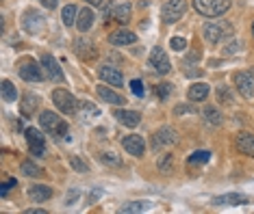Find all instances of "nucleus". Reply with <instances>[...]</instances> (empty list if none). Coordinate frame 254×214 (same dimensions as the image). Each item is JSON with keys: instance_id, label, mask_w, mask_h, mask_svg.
Here are the masks:
<instances>
[{"instance_id": "f257e3e1", "label": "nucleus", "mask_w": 254, "mask_h": 214, "mask_svg": "<svg viewBox=\"0 0 254 214\" xmlns=\"http://www.w3.org/2000/svg\"><path fill=\"white\" fill-rule=\"evenodd\" d=\"M235 35V28L230 22H206L204 26H202V37L206 39L209 43H219L224 37H233Z\"/></svg>"}, {"instance_id": "f03ea898", "label": "nucleus", "mask_w": 254, "mask_h": 214, "mask_svg": "<svg viewBox=\"0 0 254 214\" xmlns=\"http://www.w3.org/2000/svg\"><path fill=\"white\" fill-rule=\"evenodd\" d=\"M39 126L48 132L50 136H63L70 141V136H67V124L63 121L57 113H50V111H44L39 115Z\"/></svg>"}, {"instance_id": "7ed1b4c3", "label": "nucleus", "mask_w": 254, "mask_h": 214, "mask_svg": "<svg viewBox=\"0 0 254 214\" xmlns=\"http://www.w3.org/2000/svg\"><path fill=\"white\" fill-rule=\"evenodd\" d=\"M193 9L204 17H222L230 9V0H193Z\"/></svg>"}, {"instance_id": "20e7f679", "label": "nucleus", "mask_w": 254, "mask_h": 214, "mask_svg": "<svg viewBox=\"0 0 254 214\" xmlns=\"http://www.w3.org/2000/svg\"><path fill=\"white\" fill-rule=\"evenodd\" d=\"M53 102L63 115H74L78 111V106H80V102L65 89H55L53 91Z\"/></svg>"}, {"instance_id": "39448f33", "label": "nucleus", "mask_w": 254, "mask_h": 214, "mask_svg": "<svg viewBox=\"0 0 254 214\" xmlns=\"http://www.w3.org/2000/svg\"><path fill=\"white\" fill-rule=\"evenodd\" d=\"M185 11H187V0H167L161 9V20L165 24H174L185 15Z\"/></svg>"}, {"instance_id": "423d86ee", "label": "nucleus", "mask_w": 254, "mask_h": 214, "mask_svg": "<svg viewBox=\"0 0 254 214\" xmlns=\"http://www.w3.org/2000/svg\"><path fill=\"white\" fill-rule=\"evenodd\" d=\"M22 26H24V31L26 33H31V35H39L44 31V26H46V17L42 15V11H37V9H28L24 17H22Z\"/></svg>"}, {"instance_id": "0eeeda50", "label": "nucleus", "mask_w": 254, "mask_h": 214, "mask_svg": "<svg viewBox=\"0 0 254 214\" xmlns=\"http://www.w3.org/2000/svg\"><path fill=\"white\" fill-rule=\"evenodd\" d=\"M42 65H39L37 61H33V59H26V61H22L20 63V67H18V72H20V78L22 80H26V83H39V80L44 78V72H42Z\"/></svg>"}, {"instance_id": "6e6552de", "label": "nucleus", "mask_w": 254, "mask_h": 214, "mask_svg": "<svg viewBox=\"0 0 254 214\" xmlns=\"http://www.w3.org/2000/svg\"><path fill=\"white\" fill-rule=\"evenodd\" d=\"M235 85H237L239 93L244 95L246 100H254V72L252 69L235 74Z\"/></svg>"}, {"instance_id": "1a4fd4ad", "label": "nucleus", "mask_w": 254, "mask_h": 214, "mask_svg": "<svg viewBox=\"0 0 254 214\" xmlns=\"http://www.w3.org/2000/svg\"><path fill=\"white\" fill-rule=\"evenodd\" d=\"M24 136H26V143H28V149L35 158H42L46 154V138L42 136V132L35 130V128H26L24 130Z\"/></svg>"}, {"instance_id": "9d476101", "label": "nucleus", "mask_w": 254, "mask_h": 214, "mask_svg": "<svg viewBox=\"0 0 254 214\" xmlns=\"http://www.w3.org/2000/svg\"><path fill=\"white\" fill-rule=\"evenodd\" d=\"M150 65H152V69L157 74H161V76L170 74V69H172V63H170V59H167L165 50L159 48V45L152 52H150Z\"/></svg>"}, {"instance_id": "9b49d317", "label": "nucleus", "mask_w": 254, "mask_h": 214, "mask_svg": "<svg viewBox=\"0 0 254 214\" xmlns=\"http://www.w3.org/2000/svg\"><path fill=\"white\" fill-rule=\"evenodd\" d=\"M42 67H44V74L53 80V83H63V80H65L63 69L59 67V63H57L53 54H42Z\"/></svg>"}, {"instance_id": "f8f14e48", "label": "nucleus", "mask_w": 254, "mask_h": 214, "mask_svg": "<svg viewBox=\"0 0 254 214\" xmlns=\"http://www.w3.org/2000/svg\"><path fill=\"white\" fill-rule=\"evenodd\" d=\"M122 145L126 149V154L135 156V158H141V156L146 154V141H143V136H139V134H126L122 138Z\"/></svg>"}, {"instance_id": "ddd939ff", "label": "nucleus", "mask_w": 254, "mask_h": 214, "mask_svg": "<svg viewBox=\"0 0 254 214\" xmlns=\"http://www.w3.org/2000/svg\"><path fill=\"white\" fill-rule=\"evenodd\" d=\"M178 143V132L174 128H161L157 134L152 136V149L157 152L159 147H163V145H176Z\"/></svg>"}, {"instance_id": "4468645a", "label": "nucleus", "mask_w": 254, "mask_h": 214, "mask_svg": "<svg viewBox=\"0 0 254 214\" xmlns=\"http://www.w3.org/2000/svg\"><path fill=\"white\" fill-rule=\"evenodd\" d=\"M98 76L105 80L107 85H111V86H122L124 85L122 72H120L118 67H113V65H102L100 69H98Z\"/></svg>"}, {"instance_id": "2eb2a0df", "label": "nucleus", "mask_w": 254, "mask_h": 214, "mask_svg": "<svg viewBox=\"0 0 254 214\" xmlns=\"http://www.w3.org/2000/svg\"><path fill=\"white\" fill-rule=\"evenodd\" d=\"M248 201H250V199H248L246 195H239V193H226V195H219V197L213 199V206H219V208L228 206V208H233V206H246Z\"/></svg>"}, {"instance_id": "dca6fc26", "label": "nucleus", "mask_w": 254, "mask_h": 214, "mask_svg": "<svg viewBox=\"0 0 254 214\" xmlns=\"http://www.w3.org/2000/svg\"><path fill=\"white\" fill-rule=\"evenodd\" d=\"M235 147L239 149L241 154L254 158V134L252 132H239V134L235 136Z\"/></svg>"}, {"instance_id": "f3484780", "label": "nucleus", "mask_w": 254, "mask_h": 214, "mask_svg": "<svg viewBox=\"0 0 254 214\" xmlns=\"http://www.w3.org/2000/svg\"><path fill=\"white\" fill-rule=\"evenodd\" d=\"M113 117L120 121L122 126H126V128H137L141 121V115L135 113V111H126V108H120V111L113 113Z\"/></svg>"}, {"instance_id": "a211bd4d", "label": "nucleus", "mask_w": 254, "mask_h": 214, "mask_svg": "<svg viewBox=\"0 0 254 214\" xmlns=\"http://www.w3.org/2000/svg\"><path fill=\"white\" fill-rule=\"evenodd\" d=\"M109 42L113 45H132L137 42V35L132 31H126V28H120V31H113L109 35Z\"/></svg>"}, {"instance_id": "6ab92c4d", "label": "nucleus", "mask_w": 254, "mask_h": 214, "mask_svg": "<svg viewBox=\"0 0 254 214\" xmlns=\"http://www.w3.org/2000/svg\"><path fill=\"white\" fill-rule=\"evenodd\" d=\"M28 197H31L35 204H44L53 197V188L46 186V184H35V186L28 188Z\"/></svg>"}, {"instance_id": "aec40b11", "label": "nucleus", "mask_w": 254, "mask_h": 214, "mask_svg": "<svg viewBox=\"0 0 254 214\" xmlns=\"http://www.w3.org/2000/svg\"><path fill=\"white\" fill-rule=\"evenodd\" d=\"M96 93L102 97V102H109V104H113V106H124L126 104V97H122L120 93H115L113 89H109V86H98L96 89Z\"/></svg>"}, {"instance_id": "412c9836", "label": "nucleus", "mask_w": 254, "mask_h": 214, "mask_svg": "<svg viewBox=\"0 0 254 214\" xmlns=\"http://www.w3.org/2000/svg\"><path fill=\"white\" fill-rule=\"evenodd\" d=\"M94 17H96V13L91 11L89 7H83L78 11V17H76V26H78V31L80 33H87L89 28H91V24H94Z\"/></svg>"}, {"instance_id": "4be33fe9", "label": "nucleus", "mask_w": 254, "mask_h": 214, "mask_svg": "<svg viewBox=\"0 0 254 214\" xmlns=\"http://www.w3.org/2000/svg\"><path fill=\"white\" fill-rule=\"evenodd\" d=\"M37 106H39V97L37 95H33V93H24V95H22L20 113L24 115V117H31V115L37 111Z\"/></svg>"}, {"instance_id": "5701e85b", "label": "nucleus", "mask_w": 254, "mask_h": 214, "mask_svg": "<svg viewBox=\"0 0 254 214\" xmlns=\"http://www.w3.org/2000/svg\"><path fill=\"white\" fill-rule=\"evenodd\" d=\"M209 85L206 83H195L189 86V91H187V97L191 102H202V100H206V95H209Z\"/></svg>"}, {"instance_id": "b1692460", "label": "nucleus", "mask_w": 254, "mask_h": 214, "mask_svg": "<svg viewBox=\"0 0 254 214\" xmlns=\"http://www.w3.org/2000/svg\"><path fill=\"white\" fill-rule=\"evenodd\" d=\"M74 50H76V54L80 59H91V56H96L94 43L87 42V39H76V42H74Z\"/></svg>"}, {"instance_id": "393cba45", "label": "nucleus", "mask_w": 254, "mask_h": 214, "mask_svg": "<svg viewBox=\"0 0 254 214\" xmlns=\"http://www.w3.org/2000/svg\"><path fill=\"white\" fill-rule=\"evenodd\" d=\"M130 13H132V4H128V2L120 4V7H113V20L118 22V24H128Z\"/></svg>"}, {"instance_id": "a878e982", "label": "nucleus", "mask_w": 254, "mask_h": 214, "mask_svg": "<svg viewBox=\"0 0 254 214\" xmlns=\"http://www.w3.org/2000/svg\"><path fill=\"white\" fill-rule=\"evenodd\" d=\"M202 117H204V121L209 126H219L224 121V115L219 113V108H215V106H206L204 111H202Z\"/></svg>"}, {"instance_id": "bb28decb", "label": "nucleus", "mask_w": 254, "mask_h": 214, "mask_svg": "<svg viewBox=\"0 0 254 214\" xmlns=\"http://www.w3.org/2000/svg\"><path fill=\"white\" fill-rule=\"evenodd\" d=\"M0 95H2L4 102H18V89L11 80H2V86H0Z\"/></svg>"}, {"instance_id": "cd10ccee", "label": "nucleus", "mask_w": 254, "mask_h": 214, "mask_svg": "<svg viewBox=\"0 0 254 214\" xmlns=\"http://www.w3.org/2000/svg\"><path fill=\"white\" fill-rule=\"evenodd\" d=\"M76 17H78V9L74 7V4H65V7L61 9V22L65 24L67 28H70L74 22H76Z\"/></svg>"}, {"instance_id": "c85d7f7f", "label": "nucleus", "mask_w": 254, "mask_h": 214, "mask_svg": "<svg viewBox=\"0 0 254 214\" xmlns=\"http://www.w3.org/2000/svg\"><path fill=\"white\" fill-rule=\"evenodd\" d=\"M209 158H211V152H209V149H198V152H193V154L187 158V167L209 163Z\"/></svg>"}, {"instance_id": "c756f323", "label": "nucleus", "mask_w": 254, "mask_h": 214, "mask_svg": "<svg viewBox=\"0 0 254 214\" xmlns=\"http://www.w3.org/2000/svg\"><path fill=\"white\" fill-rule=\"evenodd\" d=\"M148 201H128V204H124L122 208H120V212L122 214H135V212H143L148 210Z\"/></svg>"}, {"instance_id": "7c9ffc66", "label": "nucleus", "mask_w": 254, "mask_h": 214, "mask_svg": "<svg viewBox=\"0 0 254 214\" xmlns=\"http://www.w3.org/2000/svg\"><path fill=\"white\" fill-rule=\"evenodd\" d=\"M98 160H100L102 165L107 167H122V158H120V154H113V152H105L98 156Z\"/></svg>"}, {"instance_id": "2f4dec72", "label": "nucleus", "mask_w": 254, "mask_h": 214, "mask_svg": "<svg viewBox=\"0 0 254 214\" xmlns=\"http://www.w3.org/2000/svg\"><path fill=\"white\" fill-rule=\"evenodd\" d=\"M20 171L24 173V175H28V177H39L42 175V169H39L33 160H24V163L20 165Z\"/></svg>"}, {"instance_id": "473e14b6", "label": "nucleus", "mask_w": 254, "mask_h": 214, "mask_svg": "<svg viewBox=\"0 0 254 214\" xmlns=\"http://www.w3.org/2000/svg\"><path fill=\"white\" fill-rule=\"evenodd\" d=\"M157 167H159L161 173H165V175H167V173H172V167H174V156H172V154H163L159 158Z\"/></svg>"}, {"instance_id": "72a5a7b5", "label": "nucleus", "mask_w": 254, "mask_h": 214, "mask_svg": "<svg viewBox=\"0 0 254 214\" xmlns=\"http://www.w3.org/2000/svg\"><path fill=\"white\" fill-rule=\"evenodd\" d=\"M246 48V43H244V39H233L230 43L224 45V54H228V56H233L237 54V52H241Z\"/></svg>"}, {"instance_id": "f704fd0d", "label": "nucleus", "mask_w": 254, "mask_h": 214, "mask_svg": "<svg viewBox=\"0 0 254 214\" xmlns=\"http://www.w3.org/2000/svg\"><path fill=\"white\" fill-rule=\"evenodd\" d=\"M70 167H72V169L76 171V173H87V171H89V165L85 163V160H80L78 156H72V158H70Z\"/></svg>"}, {"instance_id": "c9c22d12", "label": "nucleus", "mask_w": 254, "mask_h": 214, "mask_svg": "<svg viewBox=\"0 0 254 214\" xmlns=\"http://www.w3.org/2000/svg\"><path fill=\"white\" fill-rule=\"evenodd\" d=\"M217 100L222 102V104H233V93H230V89L228 86H219L217 89Z\"/></svg>"}, {"instance_id": "e433bc0d", "label": "nucleus", "mask_w": 254, "mask_h": 214, "mask_svg": "<svg viewBox=\"0 0 254 214\" xmlns=\"http://www.w3.org/2000/svg\"><path fill=\"white\" fill-rule=\"evenodd\" d=\"M15 186H18V180H15V177H9V180H4L2 184H0V195L4 197V195H7L11 188H15Z\"/></svg>"}, {"instance_id": "4c0bfd02", "label": "nucleus", "mask_w": 254, "mask_h": 214, "mask_svg": "<svg viewBox=\"0 0 254 214\" xmlns=\"http://www.w3.org/2000/svg\"><path fill=\"white\" fill-rule=\"evenodd\" d=\"M185 113H189V115L195 113V106H193V104H178V106L174 108L176 117H181V115H185Z\"/></svg>"}, {"instance_id": "58836bf2", "label": "nucleus", "mask_w": 254, "mask_h": 214, "mask_svg": "<svg viewBox=\"0 0 254 214\" xmlns=\"http://www.w3.org/2000/svg\"><path fill=\"white\" fill-rule=\"evenodd\" d=\"M157 91H159V97H161V100H167V97H170V93H172L174 89H172L170 83H161Z\"/></svg>"}, {"instance_id": "ea45409f", "label": "nucleus", "mask_w": 254, "mask_h": 214, "mask_svg": "<svg viewBox=\"0 0 254 214\" xmlns=\"http://www.w3.org/2000/svg\"><path fill=\"white\" fill-rule=\"evenodd\" d=\"M130 91H132V93H135L137 97H141L143 95V83H141V80H130Z\"/></svg>"}, {"instance_id": "a19ab883", "label": "nucleus", "mask_w": 254, "mask_h": 214, "mask_svg": "<svg viewBox=\"0 0 254 214\" xmlns=\"http://www.w3.org/2000/svg\"><path fill=\"white\" fill-rule=\"evenodd\" d=\"M170 45H172V50H185L187 48V42L183 37H174V39H170Z\"/></svg>"}, {"instance_id": "79ce46f5", "label": "nucleus", "mask_w": 254, "mask_h": 214, "mask_svg": "<svg viewBox=\"0 0 254 214\" xmlns=\"http://www.w3.org/2000/svg\"><path fill=\"white\" fill-rule=\"evenodd\" d=\"M80 197V190L78 188H74V190H70V195L65 197V206H74L76 204V199Z\"/></svg>"}, {"instance_id": "37998d69", "label": "nucleus", "mask_w": 254, "mask_h": 214, "mask_svg": "<svg viewBox=\"0 0 254 214\" xmlns=\"http://www.w3.org/2000/svg\"><path fill=\"white\" fill-rule=\"evenodd\" d=\"M80 108H83V111H87L89 115H100V111H98L94 104H89V102H80Z\"/></svg>"}, {"instance_id": "c03bdc74", "label": "nucleus", "mask_w": 254, "mask_h": 214, "mask_svg": "<svg viewBox=\"0 0 254 214\" xmlns=\"http://www.w3.org/2000/svg\"><path fill=\"white\" fill-rule=\"evenodd\" d=\"M100 197H102V188H94L91 190V195H89V204H96Z\"/></svg>"}, {"instance_id": "a18cd8bd", "label": "nucleus", "mask_w": 254, "mask_h": 214, "mask_svg": "<svg viewBox=\"0 0 254 214\" xmlns=\"http://www.w3.org/2000/svg\"><path fill=\"white\" fill-rule=\"evenodd\" d=\"M39 2H42L46 9H55L57 4H59V0H39Z\"/></svg>"}, {"instance_id": "49530a36", "label": "nucleus", "mask_w": 254, "mask_h": 214, "mask_svg": "<svg viewBox=\"0 0 254 214\" xmlns=\"http://www.w3.org/2000/svg\"><path fill=\"white\" fill-rule=\"evenodd\" d=\"M24 214H46V210H39V208H31V210H26Z\"/></svg>"}, {"instance_id": "de8ad7c7", "label": "nucleus", "mask_w": 254, "mask_h": 214, "mask_svg": "<svg viewBox=\"0 0 254 214\" xmlns=\"http://www.w3.org/2000/svg\"><path fill=\"white\" fill-rule=\"evenodd\" d=\"M89 4H94V7H102V4H105V0H87Z\"/></svg>"}, {"instance_id": "09e8293b", "label": "nucleus", "mask_w": 254, "mask_h": 214, "mask_svg": "<svg viewBox=\"0 0 254 214\" xmlns=\"http://www.w3.org/2000/svg\"><path fill=\"white\" fill-rule=\"evenodd\" d=\"M252 35H254V22H252Z\"/></svg>"}]
</instances>
